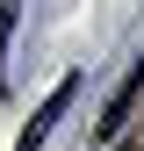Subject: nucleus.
<instances>
[{
  "mask_svg": "<svg viewBox=\"0 0 144 151\" xmlns=\"http://www.w3.org/2000/svg\"><path fill=\"white\" fill-rule=\"evenodd\" d=\"M72 93H79V79H58V86H50V101L36 108V122L22 129V144H14V151H36V144H43V137H50V122H58L65 108H72Z\"/></svg>",
  "mask_w": 144,
  "mask_h": 151,
  "instance_id": "1",
  "label": "nucleus"
},
{
  "mask_svg": "<svg viewBox=\"0 0 144 151\" xmlns=\"http://www.w3.org/2000/svg\"><path fill=\"white\" fill-rule=\"evenodd\" d=\"M137 93H144V58L130 65V79L115 86V101H108V115L94 122V137H115V129H122V115H130V101H137Z\"/></svg>",
  "mask_w": 144,
  "mask_h": 151,
  "instance_id": "2",
  "label": "nucleus"
},
{
  "mask_svg": "<svg viewBox=\"0 0 144 151\" xmlns=\"http://www.w3.org/2000/svg\"><path fill=\"white\" fill-rule=\"evenodd\" d=\"M14 7H22V0H0V86H7V36H14Z\"/></svg>",
  "mask_w": 144,
  "mask_h": 151,
  "instance_id": "3",
  "label": "nucleus"
}]
</instances>
